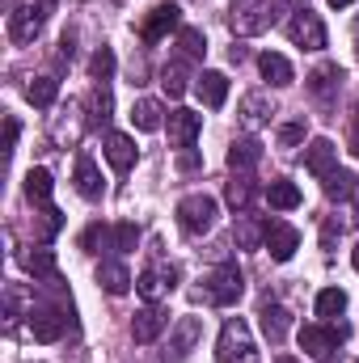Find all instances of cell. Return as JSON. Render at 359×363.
Here are the masks:
<instances>
[{
  "mask_svg": "<svg viewBox=\"0 0 359 363\" xmlns=\"http://www.w3.org/2000/svg\"><path fill=\"white\" fill-rule=\"evenodd\" d=\"M165 325H170V317H165L157 304H148V308L136 313V321H131V338H136V342H157V338L165 334Z\"/></svg>",
  "mask_w": 359,
  "mask_h": 363,
  "instance_id": "cell-15",
  "label": "cell"
},
{
  "mask_svg": "<svg viewBox=\"0 0 359 363\" xmlns=\"http://www.w3.org/2000/svg\"><path fill=\"white\" fill-rule=\"evenodd\" d=\"M287 38H292L296 47H304V51H321V47H326V21H321L317 13L300 9V13L287 21Z\"/></svg>",
  "mask_w": 359,
  "mask_h": 363,
  "instance_id": "cell-6",
  "label": "cell"
},
{
  "mask_svg": "<svg viewBox=\"0 0 359 363\" xmlns=\"http://www.w3.org/2000/svg\"><path fill=\"white\" fill-rule=\"evenodd\" d=\"M93 118H110V89L106 85L93 89Z\"/></svg>",
  "mask_w": 359,
  "mask_h": 363,
  "instance_id": "cell-40",
  "label": "cell"
},
{
  "mask_svg": "<svg viewBox=\"0 0 359 363\" xmlns=\"http://www.w3.org/2000/svg\"><path fill=\"white\" fill-rule=\"evenodd\" d=\"M17 135H21V127H17V118H9V123H4V148H9V152H13Z\"/></svg>",
  "mask_w": 359,
  "mask_h": 363,
  "instance_id": "cell-42",
  "label": "cell"
},
{
  "mask_svg": "<svg viewBox=\"0 0 359 363\" xmlns=\"http://www.w3.org/2000/svg\"><path fill=\"white\" fill-rule=\"evenodd\" d=\"M351 262H355V271H359V245H355V250H351Z\"/></svg>",
  "mask_w": 359,
  "mask_h": 363,
  "instance_id": "cell-48",
  "label": "cell"
},
{
  "mask_svg": "<svg viewBox=\"0 0 359 363\" xmlns=\"http://www.w3.org/2000/svg\"><path fill=\"white\" fill-rule=\"evenodd\" d=\"M224 199H228V207H233V211H241V216H245V211H250V203H254V182H250V178H233L228 186H224Z\"/></svg>",
  "mask_w": 359,
  "mask_h": 363,
  "instance_id": "cell-31",
  "label": "cell"
},
{
  "mask_svg": "<svg viewBox=\"0 0 359 363\" xmlns=\"http://www.w3.org/2000/svg\"><path fill=\"white\" fill-rule=\"evenodd\" d=\"M233 241H237L241 250H258V245L267 241V224H258V220L241 216V220H237V228H233Z\"/></svg>",
  "mask_w": 359,
  "mask_h": 363,
  "instance_id": "cell-28",
  "label": "cell"
},
{
  "mask_svg": "<svg viewBox=\"0 0 359 363\" xmlns=\"http://www.w3.org/2000/svg\"><path fill=\"white\" fill-rule=\"evenodd\" d=\"M72 51H77V47H72V34H64V38H60V55H68V60H72Z\"/></svg>",
  "mask_w": 359,
  "mask_h": 363,
  "instance_id": "cell-46",
  "label": "cell"
},
{
  "mask_svg": "<svg viewBox=\"0 0 359 363\" xmlns=\"http://www.w3.org/2000/svg\"><path fill=\"white\" fill-rule=\"evenodd\" d=\"M64 325H68V317L60 308H30V334H34V342H55L64 334Z\"/></svg>",
  "mask_w": 359,
  "mask_h": 363,
  "instance_id": "cell-11",
  "label": "cell"
},
{
  "mask_svg": "<svg viewBox=\"0 0 359 363\" xmlns=\"http://www.w3.org/2000/svg\"><path fill=\"white\" fill-rule=\"evenodd\" d=\"M101 152H106L110 169H118V174H127V169L136 165V157H140V152H136V140H131V135H123V131H110Z\"/></svg>",
  "mask_w": 359,
  "mask_h": 363,
  "instance_id": "cell-14",
  "label": "cell"
},
{
  "mask_svg": "<svg viewBox=\"0 0 359 363\" xmlns=\"http://www.w3.org/2000/svg\"><path fill=\"white\" fill-rule=\"evenodd\" d=\"M267 203L275 207V211H292V207H300V190H296V182L275 178L267 186Z\"/></svg>",
  "mask_w": 359,
  "mask_h": 363,
  "instance_id": "cell-26",
  "label": "cell"
},
{
  "mask_svg": "<svg viewBox=\"0 0 359 363\" xmlns=\"http://www.w3.org/2000/svg\"><path fill=\"white\" fill-rule=\"evenodd\" d=\"M338 237H343V224H338V220H326V224H321V250H334Z\"/></svg>",
  "mask_w": 359,
  "mask_h": 363,
  "instance_id": "cell-41",
  "label": "cell"
},
{
  "mask_svg": "<svg viewBox=\"0 0 359 363\" xmlns=\"http://www.w3.org/2000/svg\"><path fill=\"white\" fill-rule=\"evenodd\" d=\"M263 161V144L258 140H233V148H228V169H254Z\"/></svg>",
  "mask_w": 359,
  "mask_h": 363,
  "instance_id": "cell-24",
  "label": "cell"
},
{
  "mask_svg": "<svg viewBox=\"0 0 359 363\" xmlns=\"http://www.w3.org/2000/svg\"><path fill=\"white\" fill-rule=\"evenodd\" d=\"M26 97H30L38 110H47V106H55V97H60V81H55V77H34V81L26 85Z\"/></svg>",
  "mask_w": 359,
  "mask_h": 363,
  "instance_id": "cell-29",
  "label": "cell"
},
{
  "mask_svg": "<svg viewBox=\"0 0 359 363\" xmlns=\"http://www.w3.org/2000/svg\"><path fill=\"white\" fill-rule=\"evenodd\" d=\"M178 47L186 60H203L207 55V38H203V30H194V26H182L178 30Z\"/></svg>",
  "mask_w": 359,
  "mask_h": 363,
  "instance_id": "cell-33",
  "label": "cell"
},
{
  "mask_svg": "<svg viewBox=\"0 0 359 363\" xmlns=\"http://www.w3.org/2000/svg\"><path fill=\"white\" fill-rule=\"evenodd\" d=\"M178 169H199V152H190V148H186V152L178 157Z\"/></svg>",
  "mask_w": 359,
  "mask_h": 363,
  "instance_id": "cell-43",
  "label": "cell"
},
{
  "mask_svg": "<svg viewBox=\"0 0 359 363\" xmlns=\"http://www.w3.org/2000/svg\"><path fill=\"white\" fill-rule=\"evenodd\" d=\"M216 363H258V347L254 334L241 317H228L220 338H216Z\"/></svg>",
  "mask_w": 359,
  "mask_h": 363,
  "instance_id": "cell-1",
  "label": "cell"
},
{
  "mask_svg": "<svg viewBox=\"0 0 359 363\" xmlns=\"http://www.w3.org/2000/svg\"><path fill=\"white\" fill-rule=\"evenodd\" d=\"M199 131H203V114H194V110H174L170 114V144L174 148H190L199 140Z\"/></svg>",
  "mask_w": 359,
  "mask_h": 363,
  "instance_id": "cell-12",
  "label": "cell"
},
{
  "mask_svg": "<svg viewBox=\"0 0 359 363\" xmlns=\"http://www.w3.org/2000/svg\"><path fill=\"white\" fill-rule=\"evenodd\" d=\"M97 287H101L106 296H127L131 274H127L123 262H101V267H97Z\"/></svg>",
  "mask_w": 359,
  "mask_h": 363,
  "instance_id": "cell-22",
  "label": "cell"
},
{
  "mask_svg": "<svg viewBox=\"0 0 359 363\" xmlns=\"http://www.w3.org/2000/svg\"><path fill=\"white\" fill-rule=\"evenodd\" d=\"M330 4H334V9H347V4H355V0H330Z\"/></svg>",
  "mask_w": 359,
  "mask_h": 363,
  "instance_id": "cell-47",
  "label": "cell"
},
{
  "mask_svg": "<svg viewBox=\"0 0 359 363\" xmlns=\"http://www.w3.org/2000/svg\"><path fill=\"white\" fill-rule=\"evenodd\" d=\"M334 161H338V148H334V140H326V135L304 148V169H309L313 178H330V174H334Z\"/></svg>",
  "mask_w": 359,
  "mask_h": 363,
  "instance_id": "cell-10",
  "label": "cell"
},
{
  "mask_svg": "<svg viewBox=\"0 0 359 363\" xmlns=\"http://www.w3.org/2000/svg\"><path fill=\"white\" fill-rule=\"evenodd\" d=\"M194 93H199V101H203V106L220 110V106H224V97H228V77H224V72H203V77L194 81Z\"/></svg>",
  "mask_w": 359,
  "mask_h": 363,
  "instance_id": "cell-20",
  "label": "cell"
},
{
  "mask_svg": "<svg viewBox=\"0 0 359 363\" xmlns=\"http://www.w3.org/2000/svg\"><path fill=\"white\" fill-rule=\"evenodd\" d=\"M161 89L170 93V97H182V93L190 89V85H186V64H182V60L165 64V72H161Z\"/></svg>",
  "mask_w": 359,
  "mask_h": 363,
  "instance_id": "cell-35",
  "label": "cell"
},
{
  "mask_svg": "<svg viewBox=\"0 0 359 363\" xmlns=\"http://www.w3.org/2000/svg\"><path fill=\"white\" fill-rule=\"evenodd\" d=\"M178 4H157L148 17H144V26H140V38L144 43H161L170 30H178Z\"/></svg>",
  "mask_w": 359,
  "mask_h": 363,
  "instance_id": "cell-9",
  "label": "cell"
},
{
  "mask_svg": "<svg viewBox=\"0 0 359 363\" xmlns=\"http://www.w3.org/2000/svg\"><path fill=\"white\" fill-rule=\"evenodd\" d=\"M270 114H275V101H270L267 93L241 97V123L245 127H263V123H270Z\"/></svg>",
  "mask_w": 359,
  "mask_h": 363,
  "instance_id": "cell-23",
  "label": "cell"
},
{
  "mask_svg": "<svg viewBox=\"0 0 359 363\" xmlns=\"http://www.w3.org/2000/svg\"><path fill=\"white\" fill-rule=\"evenodd\" d=\"M38 30H43V17L34 13V4H26V9H13V13H9V38H13L17 47L34 43V38H38Z\"/></svg>",
  "mask_w": 359,
  "mask_h": 363,
  "instance_id": "cell-13",
  "label": "cell"
},
{
  "mask_svg": "<svg viewBox=\"0 0 359 363\" xmlns=\"http://www.w3.org/2000/svg\"><path fill=\"white\" fill-rule=\"evenodd\" d=\"M174 279H178V271H174V267H157V271H144L140 279H136V291H140L148 304H157V300L174 287Z\"/></svg>",
  "mask_w": 359,
  "mask_h": 363,
  "instance_id": "cell-16",
  "label": "cell"
},
{
  "mask_svg": "<svg viewBox=\"0 0 359 363\" xmlns=\"http://www.w3.org/2000/svg\"><path fill=\"white\" fill-rule=\"evenodd\" d=\"M110 245L123 250V254L136 250V245H140V228H136V224H114V228H110Z\"/></svg>",
  "mask_w": 359,
  "mask_h": 363,
  "instance_id": "cell-37",
  "label": "cell"
},
{
  "mask_svg": "<svg viewBox=\"0 0 359 363\" xmlns=\"http://www.w3.org/2000/svg\"><path fill=\"white\" fill-rule=\"evenodd\" d=\"M347 148H351V157L359 161V118H355V127H351V135H347Z\"/></svg>",
  "mask_w": 359,
  "mask_h": 363,
  "instance_id": "cell-44",
  "label": "cell"
},
{
  "mask_svg": "<svg viewBox=\"0 0 359 363\" xmlns=\"http://www.w3.org/2000/svg\"><path fill=\"white\" fill-rule=\"evenodd\" d=\"M89 72L97 77V81H101V85H106V81L114 77V51H110V47H97V51H93Z\"/></svg>",
  "mask_w": 359,
  "mask_h": 363,
  "instance_id": "cell-36",
  "label": "cell"
},
{
  "mask_svg": "<svg viewBox=\"0 0 359 363\" xmlns=\"http://www.w3.org/2000/svg\"><path fill=\"white\" fill-rule=\"evenodd\" d=\"M275 363H296V359H292V355H279V359H275Z\"/></svg>",
  "mask_w": 359,
  "mask_h": 363,
  "instance_id": "cell-49",
  "label": "cell"
},
{
  "mask_svg": "<svg viewBox=\"0 0 359 363\" xmlns=\"http://www.w3.org/2000/svg\"><path fill=\"white\" fill-rule=\"evenodd\" d=\"M241 291H245V274H241L237 262H224V267H216V271L207 274V300L211 304L228 308V304L241 300Z\"/></svg>",
  "mask_w": 359,
  "mask_h": 363,
  "instance_id": "cell-5",
  "label": "cell"
},
{
  "mask_svg": "<svg viewBox=\"0 0 359 363\" xmlns=\"http://www.w3.org/2000/svg\"><path fill=\"white\" fill-rule=\"evenodd\" d=\"M355 174H347V169H334L330 178H321V190H326V199H334V203H347L351 194H355Z\"/></svg>",
  "mask_w": 359,
  "mask_h": 363,
  "instance_id": "cell-27",
  "label": "cell"
},
{
  "mask_svg": "<svg viewBox=\"0 0 359 363\" xmlns=\"http://www.w3.org/2000/svg\"><path fill=\"white\" fill-rule=\"evenodd\" d=\"M131 123H136V131H161V101H153V97H140L136 106H131Z\"/></svg>",
  "mask_w": 359,
  "mask_h": 363,
  "instance_id": "cell-25",
  "label": "cell"
},
{
  "mask_svg": "<svg viewBox=\"0 0 359 363\" xmlns=\"http://www.w3.org/2000/svg\"><path fill=\"white\" fill-rule=\"evenodd\" d=\"M355 211H359V207H355Z\"/></svg>",
  "mask_w": 359,
  "mask_h": 363,
  "instance_id": "cell-51",
  "label": "cell"
},
{
  "mask_svg": "<svg viewBox=\"0 0 359 363\" xmlns=\"http://www.w3.org/2000/svg\"><path fill=\"white\" fill-rule=\"evenodd\" d=\"M178 224H182V233H190V237L211 233V224H216V199L211 194H186L178 203Z\"/></svg>",
  "mask_w": 359,
  "mask_h": 363,
  "instance_id": "cell-4",
  "label": "cell"
},
{
  "mask_svg": "<svg viewBox=\"0 0 359 363\" xmlns=\"http://www.w3.org/2000/svg\"><path fill=\"white\" fill-rule=\"evenodd\" d=\"M106 241H110V228H101V224H89L81 233V250L85 254H97V245H106Z\"/></svg>",
  "mask_w": 359,
  "mask_h": 363,
  "instance_id": "cell-38",
  "label": "cell"
},
{
  "mask_svg": "<svg viewBox=\"0 0 359 363\" xmlns=\"http://www.w3.org/2000/svg\"><path fill=\"white\" fill-rule=\"evenodd\" d=\"M51 186H55V182H51L47 169H30V174H26V199H30V203H51Z\"/></svg>",
  "mask_w": 359,
  "mask_h": 363,
  "instance_id": "cell-32",
  "label": "cell"
},
{
  "mask_svg": "<svg viewBox=\"0 0 359 363\" xmlns=\"http://www.w3.org/2000/svg\"><path fill=\"white\" fill-rule=\"evenodd\" d=\"M72 182H77V194L89 199V203H97V199L106 194V182H101V174H97L93 157H77V174H72Z\"/></svg>",
  "mask_w": 359,
  "mask_h": 363,
  "instance_id": "cell-17",
  "label": "cell"
},
{
  "mask_svg": "<svg viewBox=\"0 0 359 363\" xmlns=\"http://www.w3.org/2000/svg\"><path fill=\"white\" fill-rule=\"evenodd\" d=\"M199 334H203V321L199 317H182L174 325V334H170V359H186V351L199 342Z\"/></svg>",
  "mask_w": 359,
  "mask_h": 363,
  "instance_id": "cell-18",
  "label": "cell"
},
{
  "mask_svg": "<svg viewBox=\"0 0 359 363\" xmlns=\"http://www.w3.org/2000/svg\"><path fill=\"white\" fill-rule=\"evenodd\" d=\"M258 321H263V334H267L275 347H279V342L287 338V330H292V313H287L283 304H263Z\"/></svg>",
  "mask_w": 359,
  "mask_h": 363,
  "instance_id": "cell-21",
  "label": "cell"
},
{
  "mask_svg": "<svg viewBox=\"0 0 359 363\" xmlns=\"http://www.w3.org/2000/svg\"><path fill=\"white\" fill-rule=\"evenodd\" d=\"M26 271L34 274V279H55L60 267H55V254L51 250H34V254H26Z\"/></svg>",
  "mask_w": 359,
  "mask_h": 363,
  "instance_id": "cell-34",
  "label": "cell"
},
{
  "mask_svg": "<svg viewBox=\"0 0 359 363\" xmlns=\"http://www.w3.org/2000/svg\"><path fill=\"white\" fill-rule=\"evenodd\" d=\"M279 144H283V148L304 144V123H300V118H296V123H283V127H279Z\"/></svg>",
  "mask_w": 359,
  "mask_h": 363,
  "instance_id": "cell-39",
  "label": "cell"
},
{
  "mask_svg": "<svg viewBox=\"0 0 359 363\" xmlns=\"http://www.w3.org/2000/svg\"><path fill=\"white\" fill-rule=\"evenodd\" d=\"M347 334H351L347 321H338V325H304V330H300V351H304L309 359L326 363L338 351V342H343Z\"/></svg>",
  "mask_w": 359,
  "mask_h": 363,
  "instance_id": "cell-3",
  "label": "cell"
},
{
  "mask_svg": "<svg viewBox=\"0 0 359 363\" xmlns=\"http://www.w3.org/2000/svg\"><path fill=\"white\" fill-rule=\"evenodd\" d=\"M267 250L275 262H287L296 250H300V233L287 224V220H270L267 224Z\"/></svg>",
  "mask_w": 359,
  "mask_h": 363,
  "instance_id": "cell-8",
  "label": "cell"
},
{
  "mask_svg": "<svg viewBox=\"0 0 359 363\" xmlns=\"http://www.w3.org/2000/svg\"><path fill=\"white\" fill-rule=\"evenodd\" d=\"M258 72L267 77L275 89H283V85H292V81H296V72H292L287 55H279V51H263V55H258Z\"/></svg>",
  "mask_w": 359,
  "mask_h": 363,
  "instance_id": "cell-19",
  "label": "cell"
},
{
  "mask_svg": "<svg viewBox=\"0 0 359 363\" xmlns=\"http://www.w3.org/2000/svg\"><path fill=\"white\" fill-rule=\"evenodd\" d=\"M279 9L283 0H245V4H233V30L237 34H263L279 21Z\"/></svg>",
  "mask_w": 359,
  "mask_h": 363,
  "instance_id": "cell-2",
  "label": "cell"
},
{
  "mask_svg": "<svg viewBox=\"0 0 359 363\" xmlns=\"http://www.w3.org/2000/svg\"><path fill=\"white\" fill-rule=\"evenodd\" d=\"M51 9H55V0H34V13H38V17H43V21H47V17H51Z\"/></svg>",
  "mask_w": 359,
  "mask_h": 363,
  "instance_id": "cell-45",
  "label": "cell"
},
{
  "mask_svg": "<svg viewBox=\"0 0 359 363\" xmlns=\"http://www.w3.org/2000/svg\"><path fill=\"white\" fill-rule=\"evenodd\" d=\"M338 89H343V68L338 64H321L317 72H309V93H313V101L321 110H334Z\"/></svg>",
  "mask_w": 359,
  "mask_h": 363,
  "instance_id": "cell-7",
  "label": "cell"
},
{
  "mask_svg": "<svg viewBox=\"0 0 359 363\" xmlns=\"http://www.w3.org/2000/svg\"><path fill=\"white\" fill-rule=\"evenodd\" d=\"M313 308H317V317H326V321H330V317H343V313H347V291H343V287H326V291H317V304H313Z\"/></svg>",
  "mask_w": 359,
  "mask_h": 363,
  "instance_id": "cell-30",
  "label": "cell"
},
{
  "mask_svg": "<svg viewBox=\"0 0 359 363\" xmlns=\"http://www.w3.org/2000/svg\"><path fill=\"white\" fill-rule=\"evenodd\" d=\"M233 4H245V0H233Z\"/></svg>",
  "mask_w": 359,
  "mask_h": 363,
  "instance_id": "cell-50",
  "label": "cell"
}]
</instances>
